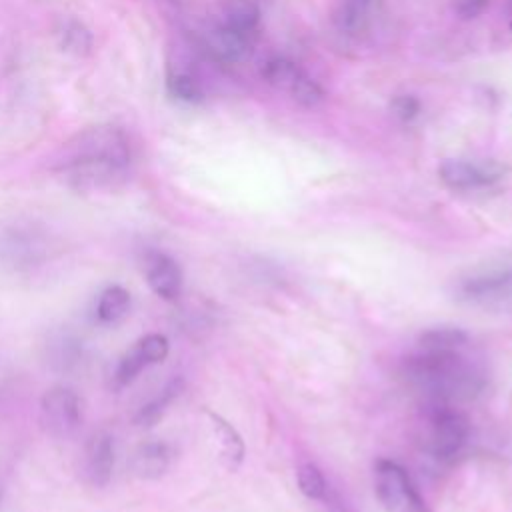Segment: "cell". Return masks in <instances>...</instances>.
Segmentation results:
<instances>
[{
  "label": "cell",
  "mask_w": 512,
  "mask_h": 512,
  "mask_svg": "<svg viewBox=\"0 0 512 512\" xmlns=\"http://www.w3.org/2000/svg\"><path fill=\"white\" fill-rule=\"evenodd\" d=\"M40 420L46 432L54 438L74 436L84 420L80 396L68 386L46 390L40 400Z\"/></svg>",
  "instance_id": "obj_5"
},
{
  "label": "cell",
  "mask_w": 512,
  "mask_h": 512,
  "mask_svg": "<svg viewBox=\"0 0 512 512\" xmlns=\"http://www.w3.org/2000/svg\"><path fill=\"white\" fill-rule=\"evenodd\" d=\"M210 422H212V430L218 442V450H220V458L224 460V464L228 468H236L242 462L244 456V442L240 438V434L218 414L208 412Z\"/></svg>",
  "instance_id": "obj_17"
},
{
  "label": "cell",
  "mask_w": 512,
  "mask_h": 512,
  "mask_svg": "<svg viewBox=\"0 0 512 512\" xmlns=\"http://www.w3.org/2000/svg\"><path fill=\"white\" fill-rule=\"evenodd\" d=\"M374 486L384 512H430L408 472L392 460L376 464Z\"/></svg>",
  "instance_id": "obj_4"
},
{
  "label": "cell",
  "mask_w": 512,
  "mask_h": 512,
  "mask_svg": "<svg viewBox=\"0 0 512 512\" xmlns=\"http://www.w3.org/2000/svg\"><path fill=\"white\" fill-rule=\"evenodd\" d=\"M464 346L426 348L420 346L404 364V378L428 404H450L470 400L484 388L480 366L470 360Z\"/></svg>",
  "instance_id": "obj_2"
},
{
  "label": "cell",
  "mask_w": 512,
  "mask_h": 512,
  "mask_svg": "<svg viewBox=\"0 0 512 512\" xmlns=\"http://www.w3.org/2000/svg\"><path fill=\"white\" fill-rule=\"evenodd\" d=\"M296 478H298V486L300 492L304 496H308L310 500H320L326 494V482L324 476L320 472V468L312 462H302L296 470Z\"/></svg>",
  "instance_id": "obj_23"
},
{
  "label": "cell",
  "mask_w": 512,
  "mask_h": 512,
  "mask_svg": "<svg viewBox=\"0 0 512 512\" xmlns=\"http://www.w3.org/2000/svg\"><path fill=\"white\" fill-rule=\"evenodd\" d=\"M46 240L32 228L14 226L0 234V260L14 270H28L46 258Z\"/></svg>",
  "instance_id": "obj_6"
},
{
  "label": "cell",
  "mask_w": 512,
  "mask_h": 512,
  "mask_svg": "<svg viewBox=\"0 0 512 512\" xmlns=\"http://www.w3.org/2000/svg\"><path fill=\"white\" fill-rule=\"evenodd\" d=\"M462 298L470 302H494L512 294V268L480 270L460 282Z\"/></svg>",
  "instance_id": "obj_12"
},
{
  "label": "cell",
  "mask_w": 512,
  "mask_h": 512,
  "mask_svg": "<svg viewBox=\"0 0 512 512\" xmlns=\"http://www.w3.org/2000/svg\"><path fill=\"white\" fill-rule=\"evenodd\" d=\"M420 112H422V104L412 94H398L390 100V114L402 124L416 120L420 116Z\"/></svg>",
  "instance_id": "obj_25"
},
{
  "label": "cell",
  "mask_w": 512,
  "mask_h": 512,
  "mask_svg": "<svg viewBox=\"0 0 512 512\" xmlns=\"http://www.w3.org/2000/svg\"><path fill=\"white\" fill-rule=\"evenodd\" d=\"M222 22L250 38L258 28L260 10L254 0H224Z\"/></svg>",
  "instance_id": "obj_16"
},
{
  "label": "cell",
  "mask_w": 512,
  "mask_h": 512,
  "mask_svg": "<svg viewBox=\"0 0 512 512\" xmlns=\"http://www.w3.org/2000/svg\"><path fill=\"white\" fill-rule=\"evenodd\" d=\"M168 356V340L162 334H148L140 338L118 362L114 372L116 386H128L142 370L162 362Z\"/></svg>",
  "instance_id": "obj_7"
},
{
  "label": "cell",
  "mask_w": 512,
  "mask_h": 512,
  "mask_svg": "<svg viewBox=\"0 0 512 512\" xmlns=\"http://www.w3.org/2000/svg\"><path fill=\"white\" fill-rule=\"evenodd\" d=\"M130 292L118 284L104 288L96 302V318L104 326L120 324L130 312Z\"/></svg>",
  "instance_id": "obj_15"
},
{
  "label": "cell",
  "mask_w": 512,
  "mask_h": 512,
  "mask_svg": "<svg viewBox=\"0 0 512 512\" xmlns=\"http://www.w3.org/2000/svg\"><path fill=\"white\" fill-rule=\"evenodd\" d=\"M142 270L150 290L162 300H176L182 292V270L178 262L160 250H148L142 258Z\"/></svg>",
  "instance_id": "obj_9"
},
{
  "label": "cell",
  "mask_w": 512,
  "mask_h": 512,
  "mask_svg": "<svg viewBox=\"0 0 512 512\" xmlns=\"http://www.w3.org/2000/svg\"><path fill=\"white\" fill-rule=\"evenodd\" d=\"M292 100L296 104H300L302 108H316L324 102L326 94H324V88L320 86L318 80H314L312 76H308L304 70L296 76V80L292 82V86L286 90Z\"/></svg>",
  "instance_id": "obj_21"
},
{
  "label": "cell",
  "mask_w": 512,
  "mask_h": 512,
  "mask_svg": "<svg viewBox=\"0 0 512 512\" xmlns=\"http://www.w3.org/2000/svg\"><path fill=\"white\" fill-rule=\"evenodd\" d=\"M468 342V336L460 328H434L422 334L420 346L426 348H456L464 346Z\"/></svg>",
  "instance_id": "obj_24"
},
{
  "label": "cell",
  "mask_w": 512,
  "mask_h": 512,
  "mask_svg": "<svg viewBox=\"0 0 512 512\" xmlns=\"http://www.w3.org/2000/svg\"><path fill=\"white\" fill-rule=\"evenodd\" d=\"M114 472V438L98 430L94 432L82 452V476L88 486L104 488Z\"/></svg>",
  "instance_id": "obj_10"
},
{
  "label": "cell",
  "mask_w": 512,
  "mask_h": 512,
  "mask_svg": "<svg viewBox=\"0 0 512 512\" xmlns=\"http://www.w3.org/2000/svg\"><path fill=\"white\" fill-rule=\"evenodd\" d=\"M426 446L438 460L454 458L466 444L470 426L466 416L450 404H428Z\"/></svg>",
  "instance_id": "obj_3"
},
{
  "label": "cell",
  "mask_w": 512,
  "mask_h": 512,
  "mask_svg": "<svg viewBox=\"0 0 512 512\" xmlns=\"http://www.w3.org/2000/svg\"><path fill=\"white\" fill-rule=\"evenodd\" d=\"M132 166V148L116 126H92L68 140L58 156V172L80 192L120 186Z\"/></svg>",
  "instance_id": "obj_1"
},
{
  "label": "cell",
  "mask_w": 512,
  "mask_h": 512,
  "mask_svg": "<svg viewBox=\"0 0 512 512\" xmlns=\"http://www.w3.org/2000/svg\"><path fill=\"white\" fill-rule=\"evenodd\" d=\"M488 6H490V0H456L454 12L462 20H474L482 16Z\"/></svg>",
  "instance_id": "obj_26"
},
{
  "label": "cell",
  "mask_w": 512,
  "mask_h": 512,
  "mask_svg": "<svg viewBox=\"0 0 512 512\" xmlns=\"http://www.w3.org/2000/svg\"><path fill=\"white\" fill-rule=\"evenodd\" d=\"M376 0H340L334 10V26L346 36H356L366 30Z\"/></svg>",
  "instance_id": "obj_14"
},
{
  "label": "cell",
  "mask_w": 512,
  "mask_h": 512,
  "mask_svg": "<svg viewBox=\"0 0 512 512\" xmlns=\"http://www.w3.org/2000/svg\"><path fill=\"white\" fill-rule=\"evenodd\" d=\"M300 72L302 70L298 68L296 62H292L290 58L280 56V54L266 58L260 66L262 80L280 90H288Z\"/></svg>",
  "instance_id": "obj_19"
},
{
  "label": "cell",
  "mask_w": 512,
  "mask_h": 512,
  "mask_svg": "<svg viewBox=\"0 0 512 512\" xmlns=\"http://www.w3.org/2000/svg\"><path fill=\"white\" fill-rule=\"evenodd\" d=\"M200 48L214 60L236 64L250 54V38L224 22L208 24L198 32Z\"/></svg>",
  "instance_id": "obj_8"
},
{
  "label": "cell",
  "mask_w": 512,
  "mask_h": 512,
  "mask_svg": "<svg viewBox=\"0 0 512 512\" xmlns=\"http://www.w3.org/2000/svg\"><path fill=\"white\" fill-rule=\"evenodd\" d=\"M166 88L176 100L186 102V104H196L204 98L202 82L188 68L170 66L168 74H166Z\"/></svg>",
  "instance_id": "obj_18"
},
{
  "label": "cell",
  "mask_w": 512,
  "mask_h": 512,
  "mask_svg": "<svg viewBox=\"0 0 512 512\" xmlns=\"http://www.w3.org/2000/svg\"><path fill=\"white\" fill-rule=\"evenodd\" d=\"M438 176L452 190H478L492 186L502 176V170L494 164L446 160L440 164Z\"/></svg>",
  "instance_id": "obj_11"
},
{
  "label": "cell",
  "mask_w": 512,
  "mask_h": 512,
  "mask_svg": "<svg viewBox=\"0 0 512 512\" xmlns=\"http://www.w3.org/2000/svg\"><path fill=\"white\" fill-rule=\"evenodd\" d=\"M170 460H172L170 446L162 440H150L136 448V452L132 456V470L140 478L154 480V478H160L168 470Z\"/></svg>",
  "instance_id": "obj_13"
},
{
  "label": "cell",
  "mask_w": 512,
  "mask_h": 512,
  "mask_svg": "<svg viewBox=\"0 0 512 512\" xmlns=\"http://www.w3.org/2000/svg\"><path fill=\"white\" fill-rule=\"evenodd\" d=\"M506 10H508V14L512 16V0H508V2H506Z\"/></svg>",
  "instance_id": "obj_27"
},
{
  "label": "cell",
  "mask_w": 512,
  "mask_h": 512,
  "mask_svg": "<svg viewBox=\"0 0 512 512\" xmlns=\"http://www.w3.org/2000/svg\"><path fill=\"white\" fill-rule=\"evenodd\" d=\"M178 392H180V380H172L156 398H152L148 404H144L138 410L134 422L138 426H152L164 414V410L170 406V402L178 396Z\"/></svg>",
  "instance_id": "obj_22"
},
{
  "label": "cell",
  "mask_w": 512,
  "mask_h": 512,
  "mask_svg": "<svg viewBox=\"0 0 512 512\" xmlns=\"http://www.w3.org/2000/svg\"><path fill=\"white\" fill-rule=\"evenodd\" d=\"M56 34L62 50L70 54H76V56L88 54L92 48V36L88 28L78 20H64Z\"/></svg>",
  "instance_id": "obj_20"
}]
</instances>
